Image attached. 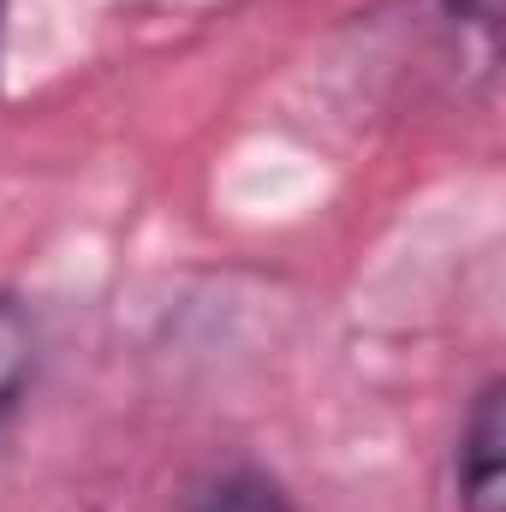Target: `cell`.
Listing matches in <instances>:
<instances>
[{
    "instance_id": "1",
    "label": "cell",
    "mask_w": 506,
    "mask_h": 512,
    "mask_svg": "<svg viewBox=\"0 0 506 512\" xmlns=\"http://www.w3.org/2000/svg\"><path fill=\"white\" fill-rule=\"evenodd\" d=\"M501 441H506V423H501V382H489L477 393L465 429H459V507L465 512H501Z\"/></svg>"
},
{
    "instance_id": "2",
    "label": "cell",
    "mask_w": 506,
    "mask_h": 512,
    "mask_svg": "<svg viewBox=\"0 0 506 512\" xmlns=\"http://www.w3.org/2000/svg\"><path fill=\"white\" fill-rule=\"evenodd\" d=\"M30 370H36V334H30V316L0 292V441L24 405V387H30Z\"/></svg>"
},
{
    "instance_id": "3",
    "label": "cell",
    "mask_w": 506,
    "mask_h": 512,
    "mask_svg": "<svg viewBox=\"0 0 506 512\" xmlns=\"http://www.w3.org/2000/svg\"><path fill=\"white\" fill-rule=\"evenodd\" d=\"M191 512H292V507H286V495H280L268 477H256V471H233V477L209 483Z\"/></svg>"
},
{
    "instance_id": "4",
    "label": "cell",
    "mask_w": 506,
    "mask_h": 512,
    "mask_svg": "<svg viewBox=\"0 0 506 512\" xmlns=\"http://www.w3.org/2000/svg\"><path fill=\"white\" fill-rule=\"evenodd\" d=\"M0 18H6V0H0Z\"/></svg>"
}]
</instances>
